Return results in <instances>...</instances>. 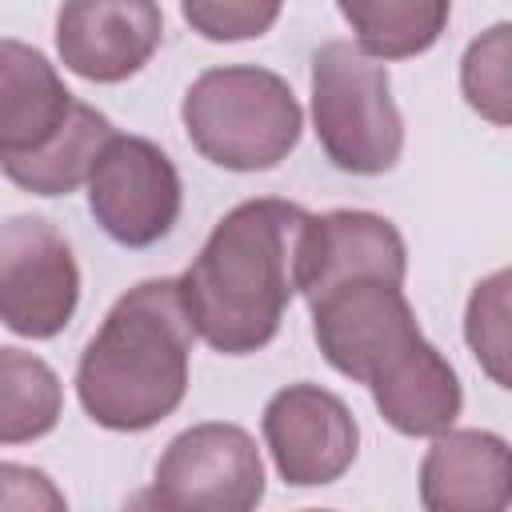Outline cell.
Masks as SVG:
<instances>
[{"mask_svg": "<svg viewBox=\"0 0 512 512\" xmlns=\"http://www.w3.org/2000/svg\"><path fill=\"white\" fill-rule=\"evenodd\" d=\"M264 444L288 488H324L336 484L360 448V424L352 408L320 384L280 388L260 416Z\"/></svg>", "mask_w": 512, "mask_h": 512, "instance_id": "10", "label": "cell"}, {"mask_svg": "<svg viewBox=\"0 0 512 512\" xmlns=\"http://www.w3.org/2000/svg\"><path fill=\"white\" fill-rule=\"evenodd\" d=\"M352 40L376 60L428 52L448 28L452 0H336Z\"/></svg>", "mask_w": 512, "mask_h": 512, "instance_id": "15", "label": "cell"}, {"mask_svg": "<svg viewBox=\"0 0 512 512\" xmlns=\"http://www.w3.org/2000/svg\"><path fill=\"white\" fill-rule=\"evenodd\" d=\"M84 184L92 220L124 248H152L180 220V172L172 156L144 136L116 132Z\"/></svg>", "mask_w": 512, "mask_h": 512, "instance_id": "8", "label": "cell"}, {"mask_svg": "<svg viewBox=\"0 0 512 512\" xmlns=\"http://www.w3.org/2000/svg\"><path fill=\"white\" fill-rule=\"evenodd\" d=\"M368 392L384 424H392L400 436L432 440L452 428L464 408L460 376L428 336H416L388 364H380V372L368 380Z\"/></svg>", "mask_w": 512, "mask_h": 512, "instance_id": "14", "label": "cell"}, {"mask_svg": "<svg viewBox=\"0 0 512 512\" xmlns=\"http://www.w3.org/2000/svg\"><path fill=\"white\" fill-rule=\"evenodd\" d=\"M152 504L172 512H248L264 500V460L240 424L204 420L168 440L152 476Z\"/></svg>", "mask_w": 512, "mask_h": 512, "instance_id": "6", "label": "cell"}, {"mask_svg": "<svg viewBox=\"0 0 512 512\" xmlns=\"http://www.w3.org/2000/svg\"><path fill=\"white\" fill-rule=\"evenodd\" d=\"M460 92L472 112L496 128L508 124V24H492L480 40L468 44L460 60Z\"/></svg>", "mask_w": 512, "mask_h": 512, "instance_id": "18", "label": "cell"}, {"mask_svg": "<svg viewBox=\"0 0 512 512\" xmlns=\"http://www.w3.org/2000/svg\"><path fill=\"white\" fill-rule=\"evenodd\" d=\"M344 276H380L404 284L408 248L388 216L364 208H332L304 220L296 248V296H316Z\"/></svg>", "mask_w": 512, "mask_h": 512, "instance_id": "12", "label": "cell"}, {"mask_svg": "<svg viewBox=\"0 0 512 512\" xmlns=\"http://www.w3.org/2000/svg\"><path fill=\"white\" fill-rule=\"evenodd\" d=\"M308 212L256 196L216 220L196 260L176 276L192 332L220 356H252L276 340L296 296V248Z\"/></svg>", "mask_w": 512, "mask_h": 512, "instance_id": "1", "label": "cell"}, {"mask_svg": "<svg viewBox=\"0 0 512 512\" xmlns=\"http://www.w3.org/2000/svg\"><path fill=\"white\" fill-rule=\"evenodd\" d=\"M0 508H64V492L40 468L0 464Z\"/></svg>", "mask_w": 512, "mask_h": 512, "instance_id": "20", "label": "cell"}, {"mask_svg": "<svg viewBox=\"0 0 512 512\" xmlns=\"http://www.w3.org/2000/svg\"><path fill=\"white\" fill-rule=\"evenodd\" d=\"M160 40V0H64L56 12L60 64L92 84L136 76L156 56Z\"/></svg>", "mask_w": 512, "mask_h": 512, "instance_id": "11", "label": "cell"}, {"mask_svg": "<svg viewBox=\"0 0 512 512\" xmlns=\"http://www.w3.org/2000/svg\"><path fill=\"white\" fill-rule=\"evenodd\" d=\"M312 132L332 168L352 176L392 172L404 152V120L388 64L356 40L320 44L312 52Z\"/></svg>", "mask_w": 512, "mask_h": 512, "instance_id": "5", "label": "cell"}, {"mask_svg": "<svg viewBox=\"0 0 512 512\" xmlns=\"http://www.w3.org/2000/svg\"><path fill=\"white\" fill-rule=\"evenodd\" d=\"M188 144L224 172H268L300 144L304 108L284 76L256 64L200 72L180 104Z\"/></svg>", "mask_w": 512, "mask_h": 512, "instance_id": "4", "label": "cell"}, {"mask_svg": "<svg viewBox=\"0 0 512 512\" xmlns=\"http://www.w3.org/2000/svg\"><path fill=\"white\" fill-rule=\"evenodd\" d=\"M80 304V268L64 232L44 216L0 224V324L24 340L60 336Z\"/></svg>", "mask_w": 512, "mask_h": 512, "instance_id": "7", "label": "cell"}, {"mask_svg": "<svg viewBox=\"0 0 512 512\" xmlns=\"http://www.w3.org/2000/svg\"><path fill=\"white\" fill-rule=\"evenodd\" d=\"M512 500L508 440L484 428H444L420 460L428 512H504Z\"/></svg>", "mask_w": 512, "mask_h": 512, "instance_id": "13", "label": "cell"}, {"mask_svg": "<svg viewBox=\"0 0 512 512\" xmlns=\"http://www.w3.org/2000/svg\"><path fill=\"white\" fill-rule=\"evenodd\" d=\"M192 320L172 276L128 288L76 364V400L108 432H148L168 420L188 392Z\"/></svg>", "mask_w": 512, "mask_h": 512, "instance_id": "2", "label": "cell"}, {"mask_svg": "<svg viewBox=\"0 0 512 512\" xmlns=\"http://www.w3.org/2000/svg\"><path fill=\"white\" fill-rule=\"evenodd\" d=\"M64 416V384L48 360L0 348V444H32Z\"/></svg>", "mask_w": 512, "mask_h": 512, "instance_id": "16", "label": "cell"}, {"mask_svg": "<svg viewBox=\"0 0 512 512\" xmlns=\"http://www.w3.org/2000/svg\"><path fill=\"white\" fill-rule=\"evenodd\" d=\"M284 0H180L184 24L212 44H240L264 36L280 20Z\"/></svg>", "mask_w": 512, "mask_h": 512, "instance_id": "19", "label": "cell"}, {"mask_svg": "<svg viewBox=\"0 0 512 512\" xmlns=\"http://www.w3.org/2000/svg\"><path fill=\"white\" fill-rule=\"evenodd\" d=\"M308 312L324 360L356 384H368L384 360L424 336L404 284L380 276H344L308 296Z\"/></svg>", "mask_w": 512, "mask_h": 512, "instance_id": "9", "label": "cell"}, {"mask_svg": "<svg viewBox=\"0 0 512 512\" xmlns=\"http://www.w3.org/2000/svg\"><path fill=\"white\" fill-rule=\"evenodd\" d=\"M464 340L492 384L508 388V272L484 276L464 308Z\"/></svg>", "mask_w": 512, "mask_h": 512, "instance_id": "17", "label": "cell"}, {"mask_svg": "<svg viewBox=\"0 0 512 512\" xmlns=\"http://www.w3.org/2000/svg\"><path fill=\"white\" fill-rule=\"evenodd\" d=\"M112 136V120L76 100L40 48L0 36V172L16 188L76 192Z\"/></svg>", "mask_w": 512, "mask_h": 512, "instance_id": "3", "label": "cell"}]
</instances>
